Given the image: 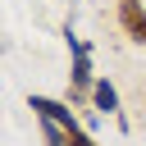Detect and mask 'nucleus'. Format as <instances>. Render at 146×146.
Segmentation results:
<instances>
[{
  "instance_id": "obj_1",
  "label": "nucleus",
  "mask_w": 146,
  "mask_h": 146,
  "mask_svg": "<svg viewBox=\"0 0 146 146\" xmlns=\"http://www.w3.org/2000/svg\"><path fill=\"white\" fill-rule=\"evenodd\" d=\"M27 110L36 114V119H46V123H55V128H64V132H73V128H82V119L68 110V100H50V96H27Z\"/></svg>"
},
{
  "instance_id": "obj_2",
  "label": "nucleus",
  "mask_w": 146,
  "mask_h": 146,
  "mask_svg": "<svg viewBox=\"0 0 146 146\" xmlns=\"http://www.w3.org/2000/svg\"><path fill=\"white\" fill-rule=\"evenodd\" d=\"M114 18H119V27H123L128 41L146 46V5L141 0H114Z\"/></svg>"
},
{
  "instance_id": "obj_3",
  "label": "nucleus",
  "mask_w": 146,
  "mask_h": 146,
  "mask_svg": "<svg viewBox=\"0 0 146 146\" xmlns=\"http://www.w3.org/2000/svg\"><path fill=\"white\" fill-rule=\"evenodd\" d=\"M91 105H96V114H119V91H114L110 78H96V87H91Z\"/></svg>"
},
{
  "instance_id": "obj_4",
  "label": "nucleus",
  "mask_w": 146,
  "mask_h": 146,
  "mask_svg": "<svg viewBox=\"0 0 146 146\" xmlns=\"http://www.w3.org/2000/svg\"><path fill=\"white\" fill-rule=\"evenodd\" d=\"M36 123H41L46 146H68V132H64V128H55V123H46V119H36Z\"/></svg>"
},
{
  "instance_id": "obj_5",
  "label": "nucleus",
  "mask_w": 146,
  "mask_h": 146,
  "mask_svg": "<svg viewBox=\"0 0 146 146\" xmlns=\"http://www.w3.org/2000/svg\"><path fill=\"white\" fill-rule=\"evenodd\" d=\"M64 41H68V55H91V41H82L73 27H64Z\"/></svg>"
},
{
  "instance_id": "obj_6",
  "label": "nucleus",
  "mask_w": 146,
  "mask_h": 146,
  "mask_svg": "<svg viewBox=\"0 0 146 146\" xmlns=\"http://www.w3.org/2000/svg\"><path fill=\"white\" fill-rule=\"evenodd\" d=\"M68 146H100V141H96V132H87V123H82V128L68 132Z\"/></svg>"
}]
</instances>
